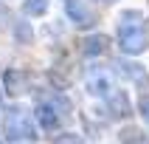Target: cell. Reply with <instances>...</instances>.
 Returning a JSON list of instances; mask_svg holds the SVG:
<instances>
[{
  "mask_svg": "<svg viewBox=\"0 0 149 144\" xmlns=\"http://www.w3.org/2000/svg\"><path fill=\"white\" fill-rule=\"evenodd\" d=\"M25 14H45L48 11V0H25Z\"/></svg>",
  "mask_w": 149,
  "mask_h": 144,
  "instance_id": "8fae6325",
  "label": "cell"
},
{
  "mask_svg": "<svg viewBox=\"0 0 149 144\" xmlns=\"http://www.w3.org/2000/svg\"><path fill=\"white\" fill-rule=\"evenodd\" d=\"M54 144H84V141H82V136H76V133H65V136H56Z\"/></svg>",
  "mask_w": 149,
  "mask_h": 144,
  "instance_id": "4fadbf2b",
  "label": "cell"
},
{
  "mask_svg": "<svg viewBox=\"0 0 149 144\" xmlns=\"http://www.w3.org/2000/svg\"><path fill=\"white\" fill-rule=\"evenodd\" d=\"M3 127H6V130H3V133H6V138H8V141H14V144L37 138V130H34L28 113H23V110H17V107H11V110L6 113Z\"/></svg>",
  "mask_w": 149,
  "mask_h": 144,
  "instance_id": "7a4b0ae2",
  "label": "cell"
},
{
  "mask_svg": "<svg viewBox=\"0 0 149 144\" xmlns=\"http://www.w3.org/2000/svg\"><path fill=\"white\" fill-rule=\"evenodd\" d=\"M3 82H6L8 96H20V93L28 91V74L25 71H6L3 74Z\"/></svg>",
  "mask_w": 149,
  "mask_h": 144,
  "instance_id": "52a82bcc",
  "label": "cell"
},
{
  "mask_svg": "<svg viewBox=\"0 0 149 144\" xmlns=\"http://www.w3.org/2000/svg\"><path fill=\"white\" fill-rule=\"evenodd\" d=\"M107 45H110V40L104 34H90V37H84V42H82V48H84L87 57H101V54L107 51Z\"/></svg>",
  "mask_w": 149,
  "mask_h": 144,
  "instance_id": "9c48e42d",
  "label": "cell"
},
{
  "mask_svg": "<svg viewBox=\"0 0 149 144\" xmlns=\"http://www.w3.org/2000/svg\"><path fill=\"white\" fill-rule=\"evenodd\" d=\"M96 3H107V0H96Z\"/></svg>",
  "mask_w": 149,
  "mask_h": 144,
  "instance_id": "9a60e30c",
  "label": "cell"
},
{
  "mask_svg": "<svg viewBox=\"0 0 149 144\" xmlns=\"http://www.w3.org/2000/svg\"><path fill=\"white\" fill-rule=\"evenodd\" d=\"M138 107H141L143 119H146V122H149V96H141V102H138Z\"/></svg>",
  "mask_w": 149,
  "mask_h": 144,
  "instance_id": "5bb4252c",
  "label": "cell"
},
{
  "mask_svg": "<svg viewBox=\"0 0 149 144\" xmlns=\"http://www.w3.org/2000/svg\"><path fill=\"white\" fill-rule=\"evenodd\" d=\"M37 122L42 124V130H54V127H59V110L51 102H40L37 105Z\"/></svg>",
  "mask_w": 149,
  "mask_h": 144,
  "instance_id": "ba28073f",
  "label": "cell"
},
{
  "mask_svg": "<svg viewBox=\"0 0 149 144\" xmlns=\"http://www.w3.org/2000/svg\"><path fill=\"white\" fill-rule=\"evenodd\" d=\"M65 14L70 17L76 25H82V28H87V25L96 23V14L87 11V6H84L82 0H65Z\"/></svg>",
  "mask_w": 149,
  "mask_h": 144,
  "instance_id": "277c9868",
  "label": "cell"
},
{
  "mask_svg": "<svg viewBox=\"0 0 149 144\" xmlns=\"http://www.w3.org/2000/svg\"><path fill=\"white\" fill-rule=\"evenodd\" d=\"M107 113H110L113 119H127L130 113H132V105H130V99H127L124 91L107 93Z\"/></svg>",
  "mask_w": 149,
  "mask_h": 144,
  "instance_id": "5b68a950",
  "label": "cell"
},
{
  "mask_svg": "<svg viewBox=\"0 0 149 144\" xmlns=\"http://www.w3.org/2000/svg\"><path fill=\"white\" fill-rule=\"evenodd\" d=\"M121 138H124V144H149V138L146 136H141V133H130V130H124V133H121Z\"/></svg>",
  "mask_w": 149,
  "mask_h": 144,
  "instance_id": "7c38bea8",
  "label": "cell"
},
{
  "mask_svg": "<svg viewBox=\"0 0 149 144\" xmlns=\"http://www.w3.org/2000/svg\"><path fill=\"white\" fill-rule=\"evenodd\" d=\"M84 85H87V93L93 96H107L110 93V71L104 65H90L87 74H84Z\"/></svg>",
  "mask_w": 149,
  "mask_h": 144,
  "instance_id": "3957f363",
  "label": "cell"
},
{
  "mask_svg": "<svg viewBox=\"0 0 149 144\" xmlns=\"http://www.w3.org/2000/svg\"><path fill=\"white\" fill-rule=\"evenodd\" d=\"M14 34H17V42H23V45H31L34 42V28L28 25V20H17Z\"/></svg>",
  "mask_w": 149,
  "mask_h": 144,
  "instance_id": "30bf717a",
  "label": "cell"
},
{
  "mask_svg": "<svg viewBox=\"0 0 149 144\" xmlns=\"http://www.w3.org/2000/svg\"><path fill=\"white\" fill-rule=\"evenodd\" d=\"M0 105H3V96H0Z\"/></svg>",
  "mask_w": 149,
  "mask_h": 144,
  "instance_id": "2e32d148",
  "label": "cell"
},
{
  "mask_svg": "<svg viewBox=\"0 0 149 144\" xmlns=\"http://www.w3.org/2000/svg\"><path fill=\"white\" fill-rule=\"evenodd\" d=\"M116 68L121 71V74L130 79V82H135L138 88H146L149 85V74H146V68H141L138 62H130V59H118Z\"/></svg>",
  "mask_w": 149,
  "mask_h": 144,
  "instance_id": "8992f818",
  "label": "cell"
},
{
  "mask_svg": "<svg viewBox=\"0 0 149 144\" xmlns=\"http://www.w3.org/2000/svg\"><path fill=\"white\" fill-rule=\"evenodd\" d=\"M118 45L130 57H138V54L146 51L149 28H146V17L141 11H124L121 23H118Z\"/></svg>",
  "mask_w": 149,
  "mask_h": 144,
  "instance_id": "6da1fadb",
  "label": "cell"
}]
</instances>
